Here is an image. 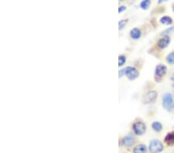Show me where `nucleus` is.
<instances>
[{
    "instance_id": "412c9836",
    "label": "nucleus",
    "mask_w": 174,
    "mask_h": 153,
    "mask_svg": "<svg viewBox=\"0 0 174 153\" xmlns=\"http://www.w3.org/2000/svg\"><path fill=\"white\" fill-rule=\"evenodd\" d=\"M168 1V0H158V3H164V2H166Z\"/></svg>"
},
{
    "instance_id": "ddd939ff",
    "label": "nucleus",
    "mask_w": 174,
    "mask_h": 153,
    "mask_svg": "<svg viewBox=\"0 0 174 153\" xmlns=\"http://www.w3.org/2000/svg\"><path fill=\"white\" fill-rule=\"evenodd\" d=\"M152 128L156 132H160L162 129V125L159 121H154L152 124Z\"/></svg>"
},
{
    "instance_id": "f03ea898",
    "label": "nucleus",
    "mask_w": 174,
    "mask_h": 153,
    "mask_svg": "<svg viewBox=\"0 0 174 153\" xmlns=\"http://www.w3.org/2000/svg\"><path fill=\"white\" fill-rule=\"evenodd\" d=\"M149 149L151 153H160L163 149V145L160 141L153 139L149 143Z\"/></svg>"
},
{
    "instance_id": "4be33fe9",
    "label": "nucleus",
    "mask_w": 174,
    "mask_h": 153,
    "mask_svg": "<svg viewBox=\"0 0 174 153\" xmlns=\"http://www.w3.org/2000/svg\"><path fill=\"white\" fill-rule=\"evenodd\" d=\"M170 79H171L172 80H173V81H174V74H173V75H172L171 77H170Z\"/></svg>"
},
{
    "instance_id": "7ed1b4c3",
    "label": "nucleus",
    "mask_w": 174,
    "mask_h": 153,
    "mask_svg": "<svg viewBox=\"0 0 174 153\" xmlns=\"http://www.w3.org/2000/svg\"><path fill=\"white\" fill-rule=\"evenodd\" d=\"M132 129L135 134L137 135H142L145 134L146 131V126L144 122L141 121H137L132 125Z\"/></svg>"
},
{
    "instance_id": "4468645a",
    "label": "nucleus",
    "mask_w": 174,
    "mask_h": 153,
    "mask_svg": "<svg viewBox=\"0 0 174 153\" xmlns=\"http://www.w3.org/2000/svg\"><path fill=\"white\" fill-rule=\"evenodd\" d=\"M151 4V1L150 0H143L142 1V3H140V7L142 8V9H147L149 8V6H150Z\"/></svg>"
},
{
    "instance_id": "9b49d317",
    "label": "nucleus",
    "mask_w": 174,
    "mask_h": 153,
    "mask_svg": "<svg viewBox=\"0 0 174 153\" xmlns=\"http://www.w3.org/2000/svg\"><path fill=\"white\" fill-rule=\"evenodd\" d=\"M147 151V148L145 145H138L133 149V153H146Z\"/></svg>"
},
{
    "instance_id": "0eeeda50",
    "label": "nucleus",
    "mask_w": 174,
    "mask_h": 153,
    "mask_svg": "<svg viewBox=\"0 0 174 153\" xmlns=\"http://www.w3.org/2000/svg\"><path fill=\"white\" fill-rule=\"evenodd\" d=\"M170 39L168 36H165L164 37L159 39L158 43H157V46L160 47V49H165L166 47H167V46L170 44Z\"/></svg>"
},
{
    "instance_id": "5701e85b",
    "label": "nucleus",
    "mask_w": 174,
    "mask_h": 153,
    "mask_svg": "<svg viewBox=\"0 0 174 153\" xmlns=\"http://www.w3.org/2000/svg\"><path fill=\"white\" fill-rule=\"evenodd\" d=\"M173 12H174V4H173Z\"/></svg>"
},
{
    "instance_id": "f8f14e48",
    "label": "nucleus",
    "mask_w": 174,
    "mask_h": 153,
    "mask_svg": "<svg viewBox=\"0 0 174 153\" xmlns=\"http://www.w3.org/2000/svg\"><path fill=\"white\" fill-rule=\"evenodd\" d=\"M160 22L163 25H171L173 23V19L170 16H162L160 19Z\"/></svg>"
},
{
    "instance_id": "f3484780",
    "label": "nucleus",
    "mask_w": 174,
    "mask_h": 153,
    "mask_svg": "<svg viewBox=\"0 0 174 153\" xmlns=\"http://www.w3.org/2000/svg\"><path fill=\"white\" fill-rule=\"evenodd\" d=\"M125 60H126V58L125 56H119V66H122L123 64L125 63Z\"/></svg>"
},
{
    "instance_id": "20e7f679",
    "label": "nucleus",
    "mask_w": 174,
    "mask_h": 153,
    "mask_svg": "<svg viewBox=\"0 0 174 153\" xmlns=\"http://www.w3.org/2000/svg\"><path fill=\"white\" fill-rule=\"evenodd\" d=\"M125 70V75L129 80H133L139 77V71H138L137 69L135 68L134 67H127Z\"/></svg>"
},
{
    "instance_id": "dca6fc26",
    "label": "nucleus",
    "mask_w": 174,
    "mask_h": 153,
    "mask_svg": "<svg viewBox=\"0 0 174 153\" xmlns=\"http://www.w3.org/2000/svg\"><path fill=\"white\" fill-rule=\"evenodd\" d=\"M127 23H128V19H125V20H120L119 21V30H121V29H122L125 26L126 24H127Z\"/></svg>"
},
{
    "instance_id": "423d86ee",
    "label": "nucleus",
    "mask_w": 174,
    "mask_h": 153,
    "mask_svg": "<svg viewBox=\"0 0 174 153\" xmlns=\"http://www.w3.org/2000/svg\"><path fill=\"white\" fill-rule=\"evenodd\" d=\"M167 71V67L165 65H162V64H159L156 66L155 70V74L156 77H162L165 76V74H166Z\"/></svg>"
},
{
    "instance_id": "aec40b11",
    "label": "nucleus",
    "mask_w": 174,
    "mask_h": 153,
    "mask_svg": "<svg viewBox=\"0 0 174 153\" xmlns=\"http://www.w3.org/2000/svg\"><path fill=\"white\" fill-rule=\"evenodd\" d=\"M125 69H122V70H119V77H121L123 75H125Z\"/></svg>"
},
{
    "instance_id": "2eb2a0df",
    "label": "nucleus",
    "mask_w": 174,
    "mask_h": 153,
    "mask_svg": "<svg viewBox=\"0 0 174 153\" xmlns=\"http://www.w3.org/2000/svg\"><path fill=\"white\" fill-rule=\"evenodd\" d=\"M166 61L167 63H169L170 64H174V52L170 53V54L167 56Z\"/></svg>"
},
{
    "instance_id": "6e6552de",
    "label": "nucleus",
    "mask_w": 174,
    "mask_h": 153,
    "mask_svg": "<svg viewBox=\"0 0 174 153\" xmlns=\"http://www.w3.org/2000/svg\"><path fill=\"white\" fill-rule=\"evenodd\" d=\"M121 143L122 145H124L125 146H127V147H129V146H132L136 143V139L132 135H127L125 137H124L122 139V141H121Z\"/></svg>"
},
{
    "instance_id": "6ab92c4d",
    "label": "nucleus",
    "mask_w": 174,
    "mask_h": 153,
    "mask_svg": "<svg viewBox=\"0 0 174 153\" xmlns=\"http://www.w3.org/2000/svg\"><path fill=\"white\" fill-rule=\"evenodd\" d=\"M126 9V7L125 6H119V13H122L123 11H125Z\"/></svg>"
},
{
    "instance_id": "1a4fd4ad",
    "label": "nucleus",
    "mask_w": 174,
    "mask_h": 153,
    "mask_svg": "<svg viewBox=\"0 0 174 153\" xmlns=\"http://www.w3.org/2000/svg\"><path fill=\"white\" fill-rule=\"evenodd\" d=\"M166 144L168 145L173 146L174 145V131H170L166 135L165 139H164Z\"/></svg>"
},
{
    "instance_id": "393cba45",
    "label": "nucleus",
    "mask_w": 174,
    "mask_h": 153,
    "mask_svg": "<svg viewBox=\"0 0 174 153\" xmlns=\"http://www.w3.org/2000/svg\"><path fill=\"white\" fill-rule=\"evenodd\" d=\"M120 1H123V0H120Z\"/></svg>"
},
{
    "instance_id": "f257e3e1",
    "label": "nucleus",
    "mask_w": 174,
    "mask_h": 153,
    "mask_svg": "<svg viewBox=\"0 0 174 153\" xmlns=\"http://www.w3.org/2000/svg\"><path fill=\"white\" fill-rule=\"evenodd\" d=\"M162 106L166 111H174V101L171 94H165L162 97Z\"/></svg>"
},
{
    "instance_id": "b1692460",
    "label": "nucleus",
    "mask_w": 174,
    "mask_h": 153,
    "mask_svg": "<svg viewBox=\"0 0 174 153\" xmlns=\"http://www.w3.org/2000/svg\"><path fill=\"white\" fill-rule=\"evenodd\" d=\"M173 87L174 88V83H173Z\"/></svg>"
},
{
    "instance_id": "39448f33",
    "label": "nucleus",
    "mask_w": 174,
    "mask_h": 153,
    "mask_svg": "<svg viewBox=\"0 0 174 153\" xmlns=\"http://www.w3.org/2000/svg\"><path fill=\"white\" fill-rule=\"evenodd\" d=\"M157 96H158V94H157L156 91L151 90V91H149L144 95L143 98H142V101H143L144 104L152 103V102H153L156 99Z\"/></svg>"
},
{
    "instance_id": "9d476101",
    "label": "nucleus",
    "mask_w": 174,
    "mask_h": 153,
    "mask_svg": "<svg viewBox=\"0 0 174 153\" xmlns=\"http://www.w3.org/2000/svg\"><path fill=\"white\" fill-rule=\"evenodd\" d=\"M141 31L138 28H134L131 30L130 36L133 39H139L141 37Z\"/></svg>"
},
{
    "instance_id": "a211bd4d",
    "label": "nucleus",
    "mask_w": 174,
    "mask_h": 153,
    "mask_svg": "<svg viewBox=\"0 0 174 153\" xmlns=\"http://www.w3.org/2000/svg\"><path fill=\"white\" fill-rule=\"evenodd\" d=\"M174 30V27H170V28H169V29H166L164 32H162V35H164V36H167L168 34H170V33H171Z\"/></svg>"
}]
</instances>
